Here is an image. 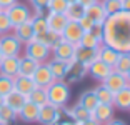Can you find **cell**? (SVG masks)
<instances>
[{"label": "cell", "instance_id": "6da1fadb", "mask_svg": "<svg viewBox=\"0 0 130 125\" xmlns=\"http://www.w3.org/2000/svg\"><path fill=\"white\" fill-rule=\"evenodd\" d=\"M102 43L117 52H130V12H119L108 15L102 23Z\"/></svg>", "mask_w": 130, "mask_h": 125}, {"label": "cell", "instance_id": "7a4b0ae2", "mask_svg": "<svg viewBox=\"0 0 130 125\" xmlns=\"http://www.w3.org/2000/svg\"><path fill=\"white\" fill-rule=\"evenodd\" d=\"M47 90V100L48 103L58 107H65L70 100V87L65 80H54L48 87L45 88Z\"/></svg>", "mask_w": 130, "mask_h": 125}, {"label": "cell", "instance_id": "3957f363", "mask_svg": "<svg viewBox=\"0 0 130 125\" xmlns=\"http://www.w3.org/2000/svg\"><path fill=\"white\" fill-rule=\"evenodd\" d=\"M5 12H7L8 19H10L12 27H17V25H20V23H25V22H28V20L32 19L30 7L25 5V4H20V2H17V4L10 5L8 8H5Z\"/></svg>", "mask_w": 130, "mask_h": 125}, {"label": "cell", "instance_id": "277c9868", "mask_svg": "<svg viewBox=\"0 0 130 125\" xmlns=\"http://www.w3.org/2000/svg\"><path fill=\"white\" fill-rule=\"evenodd\" d=\"M0 52L4 57H13L20 55L22 52V42L15 37L13 34H2L0 35Z\"/></svg>", "mask_w": 130, "mask_h": 125}, {"label": "cell", "instance_id": "5b68a950", "mask_svg": "<svg viewBox=\"0 0 130 125\" xmlns=\"http://www.w3.org/2000/svg\"><path fill=\"white\" fill-rule=\"evenodd\" d=\"M60 115H62V108L52 105V103H45L38 108L37 122L40 125H58L60 123Z\"/></svg>", "mask_w": 130, "mask_h": 125}, {"label": "cell", "instance_id": "8992f818", "mask_svg": "<svg viewBox=\"0 0 130 125\" xmlns=\"http://www.w3.org/2000/svg\"><path fill=\"white\" fill-rule=\"evenodd\" d=\"M25 55H28L30 58L37 60L38 64H43V62H47L48 57L52 55V50L47 45H43L42 42L30 40V42L25 43Z\"/></svg>", "mask_w": 130, "mask_h": 125}, {"label": "cell", "instance_id": "52a82bcc", "mask_svg": "<svg viewBox=\"0 0 130 125\" xmlns=\"http://www.w3.org/2000/svg\"><path fill=\"white\" fill-rule=\"evenodd\" d=\"M52 57H54V58H58V60H62V62L70 64V62L75 58V45L62 38L57 45L52 49Z\"/></svg>", "mask_w": 130, "mask_h": 125}, {"label": "cell", "instance_id": "ba28073f", "mask_svg": "<svg viewBox=\"0 0 130 125\" xmlns=\"http://www.w3.org/2000/svg\"><path fill=\"white\" fill-rule=\"evenodd\" d=\"M84 28L80 27V23L75 22V20H69L67 22V25L63 27V30H62V38L67 42H70V43H73V45H77L78 42H80L82 35H84Z\"/></svg>", "mask_w": 130, "mask_h": 125}, {"label": "cell", "instance_id": "9c48e42d", "mask_svg": "<svg viewBox=\"0 0 130 125\" xmlns=\"http://www.w3.org/2000/svg\"><path fill=\"white\" fill-rule=\"evenodd\" d=\"M102 83L108 88V90H112L115 93V92H119L120 88L127 87V85H128V80H127L125 73H120V72H117V70L112 68V72L102 80Z\"/></svg>", "mask_w": 130, "mask_h": 125}, {"label": "cell", "instance_id": "30bf717a", "mask_svg": "<svg viewBox=\"0 0 130 125\" xmlns=\"http://www.w3.org/2000/svg\"><path fill=\"white\" fill-rule=\"evenodd\" d=\"M32 80L35 82L37 87H42V88H47L50 83L54 82V77H52L50 68L45 62H43V64H38V67L35 68L34 75H32Z\"/></svg>", "mask_w": 130, "mask_h": 125}, {"label": "cell", "instance_id": "8fae6325", "mask_svg": "<svg viewBox=\"0 0 130 125\" xmlns=\"http://www.w3.org/2000/svg\"><path fill=\"white\" fill-rule=\"evenodd\" d=\"M95 58H99V47H97V49H92V47L75 45V60L77 62H80L85 67H88Z\"/></svg>", "mask_w": 130, "mask_h": 125}, {"label": "cell", "instance_id": "7c38bea8", "mask_svg": "<svg viewBox=\"0 0 130 125\" xmlns=\"http://www.w3.org/2000/svg\"><path fill=\"white\" fill-rule=\"evenodd\" d=\"M87 72H88V75L92 77V79L100 80V82H102V80L112 72V67H110V65H107L105 62H102L100 58H95V60L87 67Z\"/></svg>", "mask_w": 130, "mask_h": 125}, {"label": "cell", "instance_id": "4fadbf2b", "mask_svg": "<svg viewBox=\"0 0 130 125\" xmlns=\"http://www.w3.org/2000/svg\"><path fill=\"white\" fill-rule=\"evenodd\" d=\"M85 75H87V67L73 58V60L69 64V70H67V75H65L63 80L67 83H69V82L70 83H72V82H80Z\"/></svg>", "mask_w": 130, "mask_h": 125}, {"label": "cell", "instance_id": "5bb4252c", "mask_svg": "<svg viewBox=\"0 0 130 125\" xmlns=\"http://www.w3.org/2000/svg\"><path fill=\"white\" fill-rule=\"evenodd\" d=\"M92 118L99 125L107 123L108 120L113 118V105H107V103H99L92 112Z\"/></svg>", "mask_w": 130, "mask_h": 125}, {"label": "cell", "instance_id": "9a60e30c", "mask_svg": "<svg viewBox=\"0 0 130 125\" xmlns=\"http://www.w3.org/2000/svg\"><path fill=\"white\" fill-rule=\"evenodd\" d=\"M38 108L40 107H37L30 100H27V102L23 103V107L19 110V118L22 122H25V123H34L38 118Z\"/></svg>", "mask_w": 130, "mask_h": 125}, {"label": "cell", "instance_id": "2e32d148", "mask_svg": "<svg viewBox=\"0 0 130 125\" xmlns=\"http://www.w3.org/2000/svg\"><path fill=\"white\" fill-rule=\"evenodd\" d=\"M19 55L13 57H4L0 62V73H4L7 77H17L19 75Z\"/></svg>", "mask_w": 130, "mask_h": 125}, {"label": "cell", "instance_id": "e0dca14e", "mask_svg": "<svg viewBox=\"0 0 130 125\" xmlns=\"http://www.w3.org/2000/svg\"><path fill=\"white\" fill-rule=\"evenodd\" d=\"M12 30H13V35H15L22 43H27V42L34 40V37H35V32H34V27H32L30 20L25 22V23H20V25L13 27Z\"/></svg>", "mask_w": 130, "mask_h": 125}, {"label": "cell", "instance_id": "ac0fdd59", "mask_svg": "<svg viewBox=\"0 0 130 125\" xmlns=\"http://www.w3.org/2000/svg\"><path fill=\"white\" fill-rule=\"evenodd\" d=\"M34 40H37V42H42L43 45H47L50 50H52V49H54V47L58 43V42L62 40V35H60V34H57V32H54V30H50V28H47L45 32L35 34Z\"/></svg>", "mask_w": 130, "mask_h": 125}, {"label": "cell", "instance_id": "d6986e66", "mask_svg": "<svg viewBox=\"0 0 130 125\" xmlns=\"http://www.w3.org/2000/svg\"><path fill=\"white\" fill-rule=\"evenodd\" d=\"M69 19L65 13H54V12H48V15H47V25H48L50 30L57 32V34H62L63 30V27L67 25Z\"/></svg>", "mask_w": 130, "mask_h": 125}, {"label": "cell", "instance_id": "ffe728a7", "mask_svg": "<svg viewBox=\"0 0 130 125\" xmlns=\"http://www.w3.org/2000/svg\"><path fill=\"white\" fill-rule=\"evenodd\" d=\"M35 87H37V85H35V82L32 80V77H25V75L13 77V88H15L17 92H20V93H23L25 97H27Z\"/></svg>", "mask_w": 130, "mask_h": 125}, {"label": "cell", "instance_id": "44dd1931", "mask_svg": "<svg viewBox=\"0 0 130 125\" xmlns=\"http://www.w3.org/2000/svg\"><path fill=\"white\" fill-rule=\"evenodd\" d=\"M50 68V73L54 77V80H63L67 75V70H69V64L67 62H62L58 58H52V60L47 62Z\"/></svg>", "mask_w": 130, "mask_h": 125}, {"label": "cell", "instance_id": "7402d4cb", "mask_svg": "<svg viewBox=\"0 0 130 125\" xmlns=\"http://www.w3.org/2000/svg\"><path fill=\"white\" fill-rule=\"evenodd\" d=\"M4 100H5V105H8L10 108H13L17 114H19V110L23 107V103L27 102V97L13 88L12 92H8V93L4 97Z\"/></svg>", "mask_w": 130, "mask_h": 125}, {"label": "cell", "instance_id": "603a6c76", "mask_svg": "<svg viewBox=\"0 0 130 125\" xmlns=\"http://www.w3.org/2000/svg\"><path fill=\"white\" fill-rule=\"evenodd\" d=\"M65 108V107H62ZM65 114L69 115L73 122H84V120H88V118H92V112H88L87 108H84L82 105H73V107H67L65 108Z\"/></svg>", "mask_w": 130, "mask_h": 125}, {"label": "cell", "instance_id": "cb8c5ba5", "mask_svg": "<svg viewBox=\"0 0 130 125\" xmlns=\"http://www.w3.org/2000/svg\"><path fill=\"white\" fill-rule=\"evenodd\" d=\"M85 15L92 20L93 23H100V25L103 23V20L107 19V15H105L103 7H102V4H100V2H95V4L85 7Z\"/></svg>", "mask_w": 130, "mask_h": 125}, {"label": "cell", "instance_id": "d4e9b609", "mask_svg": "<svg viewBox=\"0 0 130 125\" xmlns=\"http://www.w3.org/2000/svg\"><path fill=\"white\" fill-rule=\"evenodd\" d=\"M113 105L119 110H130V87L128 85L113 93Z\"/></svg>", "mask_w": 130, "mask_h": 125}, {"label": "cell", "instance_id": "484cf974", "mask_svg": "<svg viewBox=\"0 0 130 125\" xmlns=\"http://www.w3.org/2000/svg\"><path fill=\"white\" fill-rule=\"evenodd\" d=\"M37 67H38V62L30 58L28 55H23V57L19 58V75L32 77Z\"/></svg>", "mask_w": 130, "mask_h": 125}, {"label": "cell", "instance_id": "4316f807", "mask_svg": "<svg viewBox=\"0 0 130 125\" xmlns=\"http://www.w3.org/2000/svg\"><path fill=\"white\" fill-rule=\"evenodd\" d=\"M119 53L115 49H112V47L105 45L103 43L102 47H99V58L102 62H105L107 65H110V67H113V64L117 62V58H119Z\"/></svg>", "mask_w": 130, "mask_h": 125}, {"label": "cell", "instance_id": "83f0119b", "mask_svg": "<svg viewBox=\"0 0 130 125\" xmlns=\"http://www.w3.org/2000/svg\"><path fill=\"white\" fill-rule=\"evenodd\" d=\"M78 105H82L84 108H87L88 112H93L97 105H99V100H97V95L93 90H85L82 92L80 99H78Z\"/></svg>", "mask_w": 130, "mask_h": 125}, {"label": "cell", "instance_id": "f1b7e54d", "mask_svg": "<svg viewBox=\"0 0 130 125\" xmlns=\"http://www.w3.org/2000/svg\"><path fill=\"white\" fill-rule=\"evenodd\" d=\"M27 100H30V102L35 103L37 107L45 105V103H48V100H47V90L42 88V87H35L34 90L27 95Z\"/></svg>", "mask_w": 130, "mask_h": 125}, {"label": "cell", "instance_id": "f546056e", "mask_svg": "<svg viewBox=\"0 0 130 125\" xmlns=\"http://www.w3.org/2000/svg\"><path fill=\"white\" fill-rule=\"evenodd\" d=\"M65 15H67L69 20H75V22H78V20L85 15V7L82 4H78V2L69 4V7H67V10H65Z\"/></svg>", "mask_w": 130, "mask_h": 125}, {"label": "cell", "instance_id": "4dcf8cb0", "mask_svg": "<svg viewBox=\"0 0 130 125\" xmlns=\"http://www.w3.org/2000/svg\"><path fill=\"white\" fill-rule=\"evenodd\" d=\"M93 92H95L97 95V100H99V103H107V105H113V92L108 90L105 85H99V87L93 88Z\"/></svg>", "mask_w": 130, "mask_h": 125}, {"label": "cell", "instance_id": "1f68e13d", "mask_svg": "<svg viewBox=\"0 0 130 125\" xmlns=\"http://www.w3.org/2000/svg\"><path fill=\"white\" fill-rule=\"evenodd\" d=\"M113 70H117V72L120 73H127L130 68V52H120L119 53V58H117V62L113 64Z\"/></svg>", "mask_w": 130, "mask_h": 125}, {"label": "cell", "instance_id": "d6a6232c", "mask_svg": "<svg viewBox=\"0 0 130 125\" xmlns=\"http://www.w3.org/2000/svg\"><path fill=\"white\" fill-rule=\"evenodd\" d=\"M102 7H103V12L105 15H115L122 12V0H103L102 2Z\"/></svg>", "mask_w": 130, "mask_h": 125}, {"label": "cell", "instance_id": "836d02e7", "mask_svg": "<svg viewBox=\"0 0 130 125\" xmlns=\"http://www.w3.org/2000/svg\"><path fill=\"white\" fill-rule=\"evenodd\" d=\"M19 118V114H17L13 108H10L8 105H2L0 107V122H4V123H8L10 125L12 122H15Z\"/></svg>", "mask_w": 130, "mask_h": 125}, {"label": "cell", "instance_id": "e575fe53", "mask_svg": "<svg viewBox=\"0 0 130 125\" xmlns=\"http://www.w3.org/2000/svg\"><path fill=\"white\" fill-rule=\"evenodd\" d=\"M30 23H32V27H34V32H35V34L45 32L47 28H48V25H47V17L45 15H38V13L32 15Z\"/></svg>", "mask_w": 130, "mask_h": 125}, {"label": "cell", "instance_id": "d590c367", "mask_svg": "<svg viewBox=\"0 0 130 125\" xmlns=\"http://www.w3.org/2000/svg\"><path fill=\"white\" fill-rule=\"evenodd\" d=\"M100 43L102 42L99 40V38H95L90 32H84V35H82L80 42L77 43V45H82V47H92V49H97V47H100Z\"/></svg>", "mask_w": 130, "mask_h": 125}, {"label": "cell", "instance_id": "8d00e7d4", "mask_svg": "<svg viewBox=\"0 0 130 125\" xmlns=\"http://www.w3.org/2000/svg\"><path fill=\"white\" fill-rule=\"evenodd\" d=\"M67 7H69L67 0H48V5H47L48 12H54V13H65Z\"/></svg>", "mask_w": 130, "mask_h": 125}, {"label": "cell", "instance_id": "74e56055", "mask_svg": "<svg viewBox=\"0 0 130 125\" xmlns=\"http://www.w3.org/2000/svg\"><path fill=\"white\" fill-rule=\"evenodd\" d=\"M12 90H13V79L4 75V73H0V95L5 97V95Z\"/></svg>", "mask_w": 130, "mask_h": 125}, {"label": "cell", "instance_id": "f35d334b", "mask_svg": "<svg viewBox=\"0 0 130 125\" xmlns=\"http://www.w3.org/2000/svg\"><path fill=\"white\" fill-rule=\"evenodd\" d=\"M13 27L10 23V19H8L7 12L5 10H0V35L2 34H8Z\"/></svg>", "mask_w": 130, "mask_h": 125}, {"label": "cell", "instance_id": "ab89813d", "mask_svg": "<svg viewBox=\"0 0 130 125\" xmlns=\"http://www.w3.org/2000/svg\"><path fill=\"white\" fill-rule=\"evenodd\" d=\"M32 5H34L35 8V13H38V15H43V10L47 8V5H48V0H30Z\"/></svg>", "mask_w": 130, "mask_h": 125}, {"label": "cell", "instance_id": "60d3db41", "mask_svg": "<svg viewBox=\"0 0 130 125\" xmlns=\"http://www.w3.org/2000/svg\"><path fill=\"white\" fill-rule=\"evenodd\" d=\"M90 34L93 35V37L95 38H99L100 42H102V35H103V28H102V25H100V23H93V27L92 28H90Z\"/></svg>", "mask_w": 130, "mask_h": 125}, {"label": "cell", "instance_id": "b9f144b4", "mask_svg": "<svg viewBox=\"0 0 130 125\" xmlns=\"http://www.w3.org/2000/svg\"><path fill=\"white\" fill-rule=\"evenodd\" d=\"M78 23H80V27H82V28H84L85 32H88V30H90V28H92V27H93V22H92V20H90V19H88L87 15H84V17H82V19L78 20Z\"/></svg>", "mask_w": 130, "mask_h": 125}, {"label": "cell", "instance_id": "7bdbcfd3", "mask_svg": "<svg viewBox=\"0 0 130 125\" xmlns=\"http://www.w3.org/2000/svg\"><path fill=\"white\" fill-rule=\"evenodd\" d=\"M19 0H0V8L2 10H5V8H8L10 5H13V4H17Z\"/></svg>", "mask_w": 130, "mask_h": 125}, {"label": "cell", "instance_id": "ee69618b", "mask_svg": "<svg viewBox=\"0 0 130 125\" xmlns=\"http://www.w3.org/2000/svg\"><path fill=\"white\" fill-rule=\"evenodd\" d=\"M77 125H99L93 118H88V120H84V122H75Z\"/></svg>", "mask_w": 130, "mask_h": 125}, {"label": "cell", "instance_id": "f6af8a7d", "mask_svg": "<svg viewBox=\"0 0 130 125\" xmlns=\"http://www.w3.org/2000/svg\"><path fill=\"white\" fill-rule=\"evenodd\" d=\"M78 4H82L84 7H88V5H92V4H95V2H99V0H77Z\"/></svg>", "mask_w": 130, "mask_h": 125}, {"label": "cell", "instance_id": "bcb514c9", "mask_svg": "<svg viewBox=\"0 0 130 125\" xmlns=\"http://www.w3.org/2000/svg\"><path fill=\"white\" fill-rule=\"evenodd\" d=\"M122 10L130 12V0H122Z\"/></svg>", "mask_w": 130, "mask_h": 125}, {"label": "cell", "instance_id": "7dc6e473", "mask_svg": "<svg viewBox=\"0 0 130 125\" xmlns=\"http://www.w3.org/2000/svg\"><path fill=\"white\" fill-rule=\"evenodd\" d=\"M105 125H125V122L123 120H113V118H112V120H108Z\"/></svg>", "mask_w": 130, "mask_h": 125}, {"label": "cell", "instance_id": "c3c4849f", "mask_svg": "<svg viewBox=\"0 0 130 125\" xmlns=\"http://www.w3.org/2000/svg\"><path fill=\"white\" fill-rule=\"evenodd\" d=\"M58 125H77V123H73V122H62V123H58Z\"/></svg>", "mask_w": 130, "mask_h": 125}, {"label": "cell", "instance_id": "681fc988", "mask_svg": "<svg viewBox=\"0 0 130 125\" xmlns=\"http://www.w3.org/2000/svg\"><path fill=\"white\" fill-rule=\"evenodd\" d=\"M4 103H5V100H4V95H0V107L4 105Z\"/></svg>", "mask_w": 130, "mask_h": 125}, {"label": "cell", "instance_id": "f907efd6", "mask_svg": "<svg viewBox=\"0 0 130 125\" xmlns=\"http://www.w3.org/2000/svg\"><path fill=\"white\" fill-rule=\"evenodd\" d=\"M125 77H127V80H128V82H130V68H128V72L125 73Z\"/></svg>", "mask_w": 130, "mask_h": 125}, {"label": "cell", "instance_id": "816d5d0a", "mask_svg": "<svg viewBox=\"0 0 130 125\" xmlns=\"http://www.w3.org/2000/svg\"><path fill=\"white\" fill-rule=\"evenodd\" d=\"M67 2H69V4H73V2H77V0H67Z\"/></svg>", "mask_w": 130, "mask_h": 125}, {"label": "cell", "instance_id": "f5cc1de1", "mask_svg": "<svg viewBox=\"0 0 130 125\" xmlns=\"http://www.w3.org/2000/svg\"><path fill=\"white\" fill-rule=\"evenodd\" d=\"M2 58H4V55H2V52H0V62H2Z\"/></svg>", "mask_w": 130, "mask_h": 125}, {"label": "cell", "instance_id": "db71d44e", "mask_svg": "<svg viewBox=\"0 0 130 125\" xmlns=\"http://www.w3.org/2000/svg\"><path fill=\"white\" fill-rule=\"evenodd\" d=\"M0 125H8V123H4V122H0Z\"/></svg>", "mask_w": 130, "mask_h": 125}, {"label": "cell", "instance_id": "11a10c76", "mask_svg": "<svg viewBox=\"0 0 130 125\" xmlns=\"http://www.w3.org/2000/svg\"><path fill=\"white\" fill-rule=\"evenodd\" d=\"M128 87H130V82H128Z\"/></svg>", "mask_w": 130, "mask_h": 125}, {"label": "cell", "instance_id": "9f6ffc18", "mask_svg": "<svg viewBox=\"0 0 130 125\" xmlns=\"http://www.w3.org/2000/svg\"><path fill=\"white\" fill-rule=\"evenodd\" d=\"M0 10H2V8H0Z\"/></svg>", "mask_w": 130, "mask_h": 125}]
</instances>
